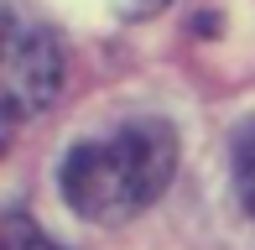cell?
<instances>
[{
    "label": "cell",
    "instance_id": "6da1fadb",
    "mask_svg": "<svg viewBox=\"0 0 255 250\" xmlns=\"http://www.w3.org/2000/svg\"><path fill=\"white\" fill-rule=\"evenodd\" d=\"M177 172V130L156 115H135L110 135L73 146L63 162V198L94 224H125L167 193Z\"/></svg>",
    "mask_w": 255,
    "mask_h": 250
},
{
    "label": "cell",
    "instance_id": "7a4b0ae2",
    "mask_svg": "<svg viewBox=\"0 0 255 250\" xmlns=\"http://www.w3.org/2000/svg\"><path fill=\"white\" fill-rule=\"evenodd\" d=\"M63 89V47L47 26H5V120L47 110Z\"/></svg>",
    "mask_w": 255,
    "mask_h": 250
},
{
    "label": "cell",
    "instance_id": "3957f363",
    "mask_svg": "<svg viewBox=\"0 0 255 250\" xmlns=\"http://www.w3.org/2000/svg\"><path fill=\"white\" fill-rule=\"evenodd\" d=\"M235 193H240V209L255 219V125H245L235 141Z\"/></svg>",
    "mask_w": 255,
    "mask_h": 250
},
{
    "label": "cell",
    "instance_id": "277c9868",
    "mask_svg": "<svg viewBox=\"0 0 255 250\" xmlns=\"http://www.w3.org/2000/svg\"><path fill=\"white\" fill-rule=\"evenodd\" d=\"M0 250H63V245H52L26 214H5L0 219Z\"/></svg>",
    "mask_w": 255,
    "mask_h": 250
},
{
    "label": "cell",
    "instance_id": "5b68a950",
    "mask_svg": "<svg viewBox=\"0 0 255 250\" xmlns=\"http://www.w3.org/2000/svg\"><path fill=\"white\" fill-rule=\"evenodd\" d=\"M156 5H167V0H130V10H156Z\"/></svg>",
    "mask_w": 255,
    "mask_h": 250
}]
</instances>
